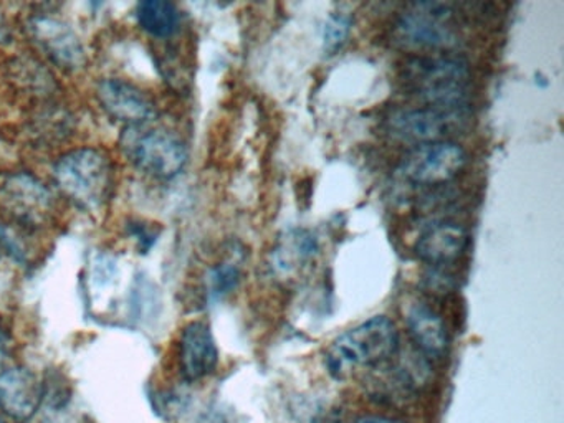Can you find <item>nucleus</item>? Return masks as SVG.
Wrapping results in <instances>:
<instances>
[{
  "label": "nucleus",
  "mask_w": 564,
  "mask_h": 423,
  "mask_svg": "<svg viewBox=\"0 0 564 423\" xmlns=\"http://www.w3.org/2000/svg\"><path fill=\"white\" fill-rule=\"evenodd\" d=\"M399 333L388 316H372L333 340L325 364L336 379L359 367H379L398 356Z\"/></svg>",
  "instance_id": "1"
},
{
  "label": "nucleus",
  "mask_w": 564,
  "mask_h": 423,
  "mask_svg": "<svg viewBox=\"0 0 564 423\" xmlns=\"http://www.w3.org/2000/svg\"><path fill=\"white\" fill-rule=\"evenodd\" d=\"M470 68L458 56H415L402 66V82L427 106H467Z\"/></svg>",
  "instance_id": "2"
},
{
  "label": "nucleus",
  "mask_w": 564,
  "mask_h": 423,
  "mask_svg": "<svg viewBox=\"0 0 564 423\" xmlns=\"http://www.w3.org/2000/svg\"><path fill=\"white\" fill-rule=\"evenodd\" d=\"M54 178L58 188L78 207L98 210L110 198L113 164L101 149H74L55 162Z\"/></svg>",
  "instance_id": "3"
},
{
  "label": "nucleus",
  "mask_w": 564,
  "mask_h": 423,
  "mask_svg": "<svg viewBox=\"0 0 564 423\" xmlns=\"http://www.w3.org/2000/svg\"><path fill=\"white\" fill-rule=\"evenodd\" d=\"M121 148L134 167L158 178H173L187 162V149L174 132L147 124L128 126Z\"/></svg>",
  "instance_id": "4"
},
{
  "label": "nucleus",
  "mask_w": 564,
  "mask_h": 423,
  "mask_svg": "<svg viewBox=\"0 0 564 423\" xmlns=\"http://www.w3.org/2000/svg\"><path fill=\"white\" fill-rule=\"evenodd\" d=\"M394 35L414 48L452 50L460 42L457 10L448 3H409L395 20Z\"/></svg>",
  "instance_id": "5"
},
{
  "label": "nucleus",
  "mask_w": 564,
  "mask_h": 423,
  "mask_svg": "<svg viewBox=\"0 0 564 423\" xmlns=\"http://www.w3.org/2000/svg\"><path fill=\"white\" fill-rule=\"evenodd\" d=\"M470 111L467 106H421V108L401 109L386 119V131L398 141L409 144L448 141L467 128Z\"/></svg>",
  "instance_id": "6"
},
{
  "label": "nucleus",
  "mask_w": 564,
  "mask_h": 423,
  "mask_svg": "<svg viewBox=\"0 0 564 423\" xmlns=\"http://www.w3.org/2000/svg\"><path fill=\"white\" fill-rule=\"evenodd\" d=\"M0 210L15 224L42 228L54 217V195L31 172H4L0 174Z\"/></svg>",
  "instance_id": "7"
},
{
  "label": "nucleus",
  "mask_w": 564,
  "mask_h": 423,
  "mask_svg": "<svg viewBox=\"0 0 564 423\" xmlns=\"http://www.w3.org/2000/svg\"><path fill=\"white\" fill-rule=\"evenodd\" d=\"M467 165V152L452 141L427 142L412 148L399 162L398 174L412 185H445Z\"/></svg>",
  "instance_id": "8"
},
{
  "label": "nucleus",
  "mask_w": 564,
  "mask_h": 423,
  "mask_svg": "<svg viewBox=\"0 0 564 423\" xmlns=\"http://www.w3.org/2000/svg\"><path fill=\"white\" fill-rule=\"evenodd\" d=\"M28 32L37 43L39 48L58 66V68L75 72L84 68L87 63L84 43L70 25L51 15L31 17Z\"/></svg>",
  "instance_id": "9"
},
{
  "label": "nucleus",
  "mask_w": 564,
  "mask_h": 423,
  "mask_svg": "<svg viewBox=\"0 0 564 423\" xmlns=\"http://www.w3.org/2000/svg\"><path fill=\"white\" fill-rule=\"evenodd\" d=\"M97 98L101 108L128 126L147 124L156 118L153 99L133 83L121 78H107L98 85Z\"/></svg>",
  "instance_id": "10"
},
{
  "label": "nucleus",
  "mask_w": 564,
  "mask_h": 423,
  "mask_svg": "<svg viewBox=\"0 0 564 423\" xmlns=\"http://www.w3.org/2000/svg\"><path fill=\"white\" fill-rule=\"evenodd\" d=\"M44 402V383L32 370L14 367L0 373V409L19 423L34 419Z\"/></svg>",
  "instance_id": "11"
},
{
  "label": "nucleus",
  "mask_w": 564,
  "mask_h": 423,
  "mask_svg": "<svg viewBox=\"0 0 564 423\" xmlns=\"http://www.w3.org/2000/svg\"><path fill=\"white\" fill-rule=\"evenodd\" d=\"M219 349L213 329L204 321H193L181 334L180 367L184 379L189 382L204 379L216 370Z\"/></svg>",
  "instance_id": "12"
},
{
  "label": "nucleus",
  "mask_w": 564,
  "mask_h": 423,
  "mask_svg": "<svg viewBox=\"0 0 564 423\" xmlns=\"http://www.w3.org/2000/svg\"><path fill=\"white\" fill-rule=\"evenodd\" d=\"M468 241V231L460 224L437 221L422 231L415 241V253L431 267H447L464 257Z\"/></svg>",
  "instance_id": "13"
},
{
  "label": "nucleus",
  "mask_w": 564,
  "mask_h": 423,
  "mask_svg": "<svg viewBox=\"0 0 564 423\" xmlns=\"http://www.w3.org/2000/svg\"><path fill=\"white\" fill-rule=\"evenodd\" d=\"M405 323L415 346L431 359H442L448 349V333L444 319L427 303L414 301L405 311Z\"/></svg>",
  "instance_id": "14"
},
{
  "label": "nucleus",
  "mask_w": 564,
  "mask_h": 423,
  "mask_svg": "<svg viewBox=\"0 0 564 423\" xmlns=\"http://www.w3.org/2000/svg\"><path fill=\"white\" fill-rule=\"evenodd\" d=\"M318 251V241L315 235L303 228H295L280 240L279 247L273 251V264L280 273H293L300 267L312 260Z\"/></svg>",
  "instance_id": "15"
},
{
  "label": "nucleus",
  "mask_w": 564,
  "mask_h": 423,
  "mask_svg": "<svg viewBox=\"0 0 564 423\" xmlns=\"http://www.w3.org/2000/svg\"><path fill=\"white\" fill-rule=\"evenodd\" d=\"M137 19L141 29L156 39H170L181 26V12L166 0H144L138 3Z\"/></svg>",
  "instance_id": "16"
},
{
  "label": "nucleus",
  "mask_w": 564,
  "mask_h": 423,
  "mask_svg": "<svg viewBox=\"0 0 564 423\" xmlns=\"http://www.w3.org/2000/svg\"><path fill=\"white\" fill-rule=\"evenodd\" d=\"M240 276L242 273H240V264L237 261H224V263L216 264L207 274V291H209L210 297L217 300V297L226 296L230 291L236 290Z\"/></svg>",
  "instance_id": "17"
},
{
  "label": "nucleus",
  "mask_w": 564,
  "mask_h": 423,
  "mask_svg": "<svg viewBox=\"0 0 564 423\" xmlns=\"http://www.w3.org/2000/svg\"><path fill=\"white\" fill-rule=\"evenodd\" d=\"M352 19L348 13L335 12L328 17L323 26L322 40L325 52L335 53L351 32Z\"/></svg>",
  "instance_id": "18"
},
{
  "label": "nucleus",
  "mask_w": 564,
  "mask_h": 423,
  "mask_svg": "<svg viewBox=\"0 0 564 423\" xmlns=\"http://www.w3.org/2000/svg\"><path fill=\"white\" fill-rule=\"evenodd\" d=\"M9 347H11V340H9L8 333L0 327V366H2L9 357Z\"/></svg>",
  "instance_id": "19"
},
{
  "label": "nucleus",
  "mask_w": 564,
  "mask_h": 423,
  "mask_svg": "<svg viewBox=\"0 0 564 423\" xmlns=\"http://www.w3.org/2000/svg\"><path fill=\"white\" fill-rule=\"evenodd\" d=\"M355 423H408L404 420L391 419V416H365Z\"/></svg>",
  "instance_id": "20"
},
{
  "label": "nucleus",
  "mask_w": 564,
  "mask_h": 423,
  "mask_svg": "<svg viewBox=\"0 0 564 423\" xmlns=\"http://www.w3.org/2000/svg\"><path fill=\"white\" fill-rule=\"evenodd\" d=\"M9 32L8 26L4 25V22H0V40H8Z\"/></svg>",
  "instance_id": "21"
},
{
  "label": "nucleus",
  "mask_w": 564,
  "mask_h": 423,
  "mask_svg": "<svg viewBox=\"0 0 564 423\" xmlns=\"http://www.w3.org/2000/svg\"><path fill=\"white\" fill-rule=\"evenodd\" d=\"M0 423H8V422H6V420L2 419V416H0Z\"/></svg>",
  "instance_id": "22"
}]
</instances>
